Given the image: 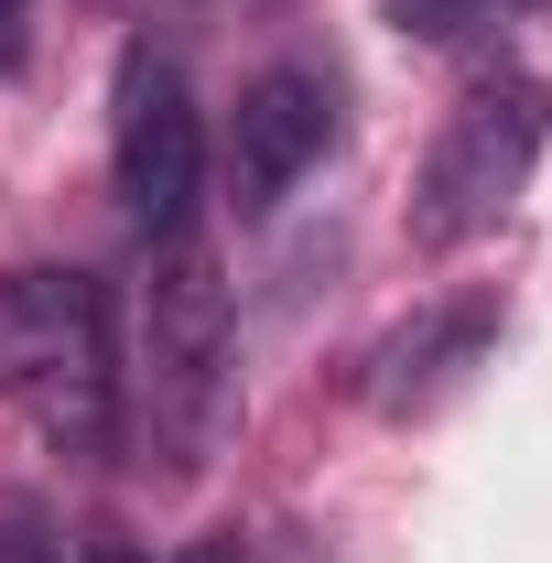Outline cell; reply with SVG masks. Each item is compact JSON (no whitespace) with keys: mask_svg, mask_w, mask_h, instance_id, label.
Returning <instances> with one entry per match:
<instances>
[{"mask_svg":"<svg viewBox=\"0 0 552 563\" xmlns=\"http://www.w3.org/2000/svg\"><path fill=\"white\" fill-rule=\"evenodd\" d=\"M87 563H152V553H131V542H98V553H87Z\"/></svg>","mask_w":552,"mask_h":563,"instance_id":"11","label":"cell"},{"mask_svg":"<svg viewBox=\"0 0 552 563\" xmlns=\"http://www.w3.org/2000/svg\"><path fill=\"white\" fill-rule=\"evenodd\" d=\"M33 55V0H0V76H22Z\"/></svg>","mask_w":552,"mask_h":563,"instance_id":"8","label":"cell"},{"mask_svg":"<svg viewBox=\"0 0 552 563\" xmlns=\"http://www.w3.org/2000/svg\"><path fill=\"white\" fill-rule=\"evenodd\" d=\"M120 422H141V444L163 455V477H196L228 444V422H239V325H228L217 250L196 228L185 239H141Z\"/></svg>","mask_w":552,"mask_h":563,"instance_id":"1","label":"cell"},{"mask_svg":"<svg viewBox=\"0 0 552 563\" xmlns=\"http://www.w3.org/2000/svg\"><path fill=\"white\" fill-rule=\"evenodd\" d=\"M0 563H66L55 520H44V498H0Z\"/></svg>","mask_w":552,"mask_h":563,"instance_id":"7","label":"cell"},{"mask_svg":"<svg viewBox=\"0 0 552 563\" xmlns=\"http://www.w3.org/2000/svg\"><path fill=\"white\" fill-rule=\"evenodd\" d=\"M390 11H401V33H455L477 0H390Z\"/></svg>","mask_w":552,"mask_h":563,"instance_id":"9","label":"cell"},{"mask_svg":"<svg viewBox=\"0 0 552 563\" xmlns=\"http://www.w3.org/2000/svg\"><path fill=\"white\" fill-rule=\"evenodd\" d=\"M487 347H498V292H444V303L401 314L379 347L357 357V401L379 422H422L487 368Z\"/></svg>","mask_w":552,"mask_h":563,"instance_id":"6","label":"cell"},{"mask_svg":"<svg viewBox=\"0 0 552 563\" xmlns=\"http://www.w3.org/2000/svg\"><path fill=\"white\" fill-rule=\"evenodd\" d=\"M185 563H239V531H207V542H196Z\"/></svg>","mask_w":552,"mask_h":563,"instance_id":"10","label":"cell"},{"mask_svg":"<svg viewBox=\"0 0 552 563\" xmlns=\"http://www.w3.org/2000/svg\"><path fill=\"white\" fill-rule=\"evenodd\" d=\"M336 152V76L314 66H261L228 109V207L272 217L314 163Z\"/></svg>","mask_w":552,"mask_h":563,"instance_id":"5","label":"cell"},{"mask_svg":"<svg viewBox=\"0 0 552 563\" xmlns=\"http://www.w3.org/2000/svg\"><path fill=\"white\" fill-rule=\"evenodd\" d=\"M0 401L76 466L120 455V336L87 272L66 261L0 272Z\"/></svg>","mask_w":552,"mask_h":563,"instance_id":"2","label":"cell"},{"mask_svg":"<svg viewBox=\"0 0 552 563\" xmlns=\"http://www.w3.org/2000/svg\"><path fill=\"white\" fill-rule=\"evenodd\" d=\"M109 185L141 239H185L207 207V120L163 44H131L109 76Z\"/></svg>","mask_w":552,"mask_h":563,"instance_id":"4","label":"cell"},{"mask_svg":"<svg viewBox=\"0 0 552 563\" xmlns=\"http://www.w3.org/2000/svg\"><path fill=\"white\" fill-rule=\"evenodd\" d=\"M552 152V87L531 66H487L466 76V98L444 109V131L412 174V250H466L531 196Z\"/></svg>","mask_w":552,"mask_h":563,"instance_id":"3","label":"cell"}]
</instances>
